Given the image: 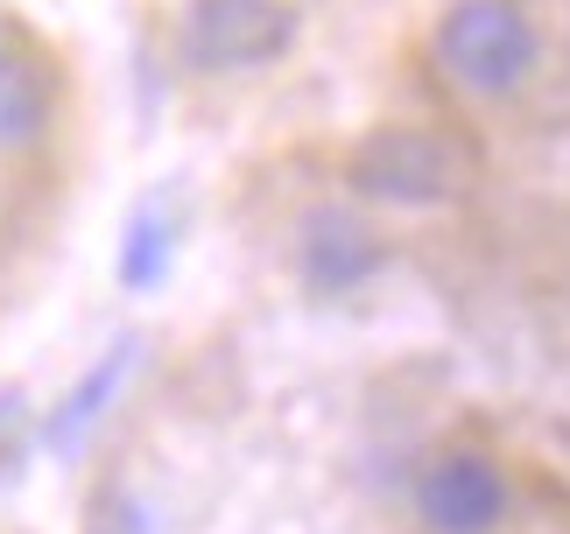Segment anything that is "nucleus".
<instances>
[{"label": "nucleus", "mask_w": 570, "mask_h": 534, "mask_svg": "<svg viewBox=\"0 0 570 534\" xmlns=\"http://www.w3.org/2000/svg\"><path fill=\"white\" fill-rule=\"evenodd\" d=\"M521 514H529L521 464L487 429L436 436L409 472L415 534H521Z\"/></svg>", "instance_id": "3"}, {"label": "nucleus", "mask_w": 570, "mask_h": 534, "mask_svg": "<svg viewBox=\"0 0 570 534\" xmlns=\"http://www.w3.org/2000/svg\"><path fill=\"white\" fill-rule=\"evenodd\" d=\"M557 71L570 78V0L557 8Z\"/></svg>", "instance_id": "7"}, {"label": "nucleus", "mask_w": 570, "mask_h": 534, "mask_svg": "<svg viewBox=\"0 0 570 534\" xmlns=\"http://www.w3.org/2000/svg\"><path fill=\"white\" fill-rule=\"evenodd\" d=\"M296 0H177L169 21V50L177 71L233 85V78H261L296 50Z\"/></svg>", "instance_id": "6"}, {"label": "nucleus", "mask_w": 570, "mask_h": 534, "mask_svg": "<svg viewBox=\"0 0 570 534\" xmlns=\"http://www.w3.org/2000/svg\"><path fill=\"white\" fill-rule=\"evenodd\" d=\"M282 260L311 303H353L374 296L394 267V233L381 226V211H366L353 190L332 184L311 205H296V218L282 226Z\"/></svg>", "instance_id": "4"}, {"label": "nucleus", "mask_w": 570, "mask_h": 534, "mask_svg": "<svg viewBox=\"0 0 570 534\" xmlns=\"http://www.w3.org/2000/svg\"><path fill=\"white\" fill-rule=\"evenodd\" d=\"M479 169V141L458 120H381L338 155V190L381 218H423L465 205Z\"/></svg>", "instance_id": "2"}, {"label": "nucleus", "mask_w": 570, "mask_h": 534, "mask_svg": "<svg viewBox=\"0 0 570 534\" xmlns=\"http://www.w3.org/2000/svg\"><path fill=\"white\" fill-rule=\"evenodd\" d=\"M71 127V71L57 42L0 0V176H36Z\"/></svg>", "instance_id": "5"}, {"label": "nucleus", "mask_w": 570, "mask_h": 534, "mask_svg": "<svg viewBox=\"0 0 570 534\" xmlns=\"http://www.w3.org/2000/svg\"><path fill=\"white\" fill-rule=\"evenodd\" d=\"M423 71L465 120H508L557 78V14L542 0H436Z\"/></svg>", "instance_id": "1"}]
</instances>
